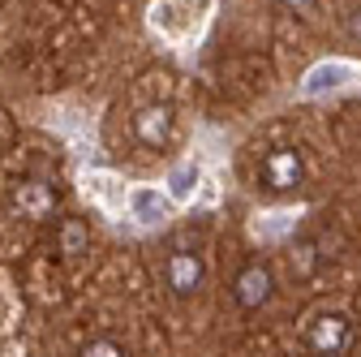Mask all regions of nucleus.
<instances>
[{"label":"nucleus","mask_w":361,"mask_h":357,"mask_svg":"<svg viewBox=\"0 0 361 357\" xmlns=\"http://www.w3.org/2000/svg\"><path fill=\"white\" fill-rule=\"evenodd\" d=\"M353 340V327L344 315H319L310 323V349L314 353H323V357H340Z\"/></svg>","instance_id":"1"},{"label":"nucleus","mask_w":361,"mask_h":357,"mask_svg":"<svg viewBox=\"0 0 361 357\" xmlns=\"http://www.w3.org/2000/svg\"><path fill=\"white\" fill-rule=\"evenodd\" d=\"M133 133L147 143V147H164L168 133H172V108L168 104H155V108H142L133 116Z\"/></svg>","instance_id":"2"},{"label":"nucleus","mask_w":361,"mask_h":357,"mask_svg":"<svg viewBox=\"0 0 361 357\" xmlns=\"http://www.w3.org/2000/svg\"><path fill=\"white\" fill-rule=\"evenodd\" d=\"M168 280H172V293L190 297V293L202 284V262H198V254H190V250L172 254V258H168Z\"/></svg>","instance_id":"3"},{"label":"nucleus","mask_w":361,"mask_h":357,"mask_svg":"<svg viewBox=\"0 0 361 357\" xmlns=\"http://www.w3.org/2000/svg\"><path fill=\"white\" fill-rule=\"evenodd\" d=\"M262 172H267V186L271 190H293L301 181V159H297V151H271L267 164H262Z\"/></svg>","instance_id":"4"},{"label":"nucleus","mask_w":361,"mask_h":357,"mask_svg":"<svg viewBox=\"0 0 361 357\" xmlns=\"http://www.w3.org/2000/svg\"><path fill=\"white\" fill-rule=\"evenodd\" d=\"M271 297V272H267V267H245V272L237 276V301L245 305V310H258L262 301Z\"/></svg>","instance_id":"5"},{"label":"nucleus","mask_w":361,"mask_h":357,"mask_svg":"<svg viewBox=\"0 0 361 357\" xmlns=\"http://www.w3.org/2000/svg\"><path fill=\"white\" fill-rule=\"evenodd\" d=\"M353 78L348 65H319L310 78H305V95H323V91H336V86H344Z\"/></svg>","instance_id":"6"},{"label":"nucleus","mask_w":361,"mask_h":357,"mask_svg":"<svg viewBox=\"0 0 361 357\" xmlns=\"http://www.w3.org/2000/svg\"><path fill=\"white\" fill-rule=\"evenodd\" d=\"M18 207H22L26 215H48V211H52V194H48V186H39V181L22 186V194H18Z\"/></svg>","instance_id":"7"},{"label":"nucleus","mask_w":361,"mask_h":357,"mask_svg":"<svg viewBox=\"0 0 361 357\" xmlns=\"http://www.w3.org/2000/svg\"><path fill=\"white\" fill-rule=\"evenodd\" d=\"M168 186H172V198H180V202H185V198L194 194V186H198V168H194V164H180V168H172Z\"/></svg>","instance_id":"8"},{"label":"nucleus","mask_w":361,"mask_h":357,"mask_svg":"<svg viewBox=\"0 0 361 357\" xmlns=\"http://www.w3.org/2000/svg\"><path fill=\"white\" fill-rule=\"evenodd\" d=\"M82 250H86L82 219H65V224H61V254H82Z\"/></svg>","instance_id":"9"},{"label":"nucleus","mask_w":361,"mask_h":357,"mask_svg":"<svg viewBox=\"0 0 361 357\" xmlns=\"http://www.w3.org/2000/svg\"><path fill=\"white\" fill-rule=\"evenodd\" d=\"M314 267H319V250H314V241H301V246H297V254H293V276H301V280H305Z\"/></svg>","instance_id":"10"},{"label":"nucleus","mask_w":361,"mask_h":357,"mask_svg":"<svg viewBox=\"0 0 361 357\" xmlns=\"http://www.w3.org/2000/svg\"><path fill=\"white\" fill-rule=\"evenodd\" d=\"M133 211H138L142 219H159V215H164V202H159L151 190H138V194H133Z\"/></svg>","instance_id":"11"},{"label":"nucleus","mask_w":361,"mask_h":357,"mask_svg":"<svg viewBox=\"0 0 361 357\" xmlns=\"http://www.w3.org/2000/svg\"><path fill=\"white\" fill-rule=\"evenodd\" d=\"M82 357H125V349L112 344V340H90V344L82 349Z\"/></svg>","instance_id":"12"},{"label":"nucleus","mask_w":361,"mask_h":357,"mask_svg":"<svg viewBox=\"0 0 361 357\" xmlns=\"http://www.w3.org/2000/svg\"><path fill=\"white\" fill-rule=\"evenodd\" d=\"M348 35L361 39V9H353V18H348Z\"/></svg>","instance_id":"13"},{"label":"nucleus","mask_w":361,"mask_h":357,"mask_svg":"<svg viewBox=\"0 0 361 357\" xmlns=\"http://www.w3.org/2000/svg\"><path fill=\"white\" fill-rule=\"evenodd\" d=\"M284 5H288V9H297V13H305V9L314 5V0H284Z\"/></svg>","instance_id":"14"}]
</instances>
